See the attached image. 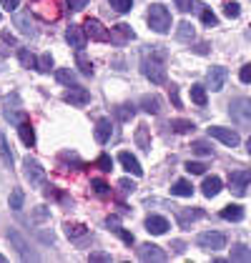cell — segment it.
I'll use <instances>...</instances> for the list:
<instances>
[{
    "label": "cell",
    "instance_id": "23",
    "mask_svg": "<svg viewBox=\"0 0 251 263\" xmlns=\"http://www.w3.org/2000/svg\"><path fill=\"white\" fill-rule=\"evenodd\" d=\"M15 25L21 28L25 35H35V28H33V21H30V13H21V15H15Z\"/></svg>",
    "mask_w": 251,
    "mask_h": 263
},
{
    "label": "cell",
    "instance_id": "21",
    "mask_svg": "<svg viewBox=\"0 0 251 263\" xmlns=\"http://www.w3.org/2000/svg\"><path fill=\"white\" fill-rule=\"evenodd\" d=\"M229 261L249 263V261H251V248H249V246H244V243L234 246V248H231V258H229Z\"/></svg>",
    "mask_w": 251,
    "mask_h": 263
},
{
    "label": "cell",
    "instance_id": "48",
    "mask_svg": "<svg viewBox=\"0 0 251 263\" xmlns=\"http://www.w3.org/2000/svg\"><path fill=\"white\" fill-rule=\"evenodd\" d=\"M116 233H118V236H121V238H123V243H128V246H131V243H133V233H128V231H123V228H121V226H118V228H116Z\"/></svg>",
    "mask_w": 251,
    "mask_h": 263
},
{
    "label": "cell",
    "instance_id": "51",
    "mask_svg": "<svg viewBox=\"0 0 251 263\" xmlns=\"http://www.w3.org/2000/svg\"><path fill=\"white\" fill-rule=\"evenodd\" d=\"M105 226H108L111 231H116V228L121 226V221H118V216H108V218H105Z\"/></svg>",
    "mask_w": 251,
    "mask_h": 263
},
{
    "label": "cell",
    "instance_id": "15",
    "mask_svg": "<svg viewBox=\"0 0 251 263\" xmlns=\"http://www.w3.org/2000/svg\"><path fill=\"white\" fill-rule=\"evenodd\" d=\"M118 161L123 163V168L128 173H133V176H144V168H141V163L136 161V156H131L128 151H121L118 153Z\"/></svg>",
    "mask_w": 251,
    "mask_h": 263
},
{
    "label": "cell",
    "instance_id": "45",
    "mask_svg": "<svg viewBox=\"0 0 251 263\" xmlns=\"http://www.w3.org/2000/svg\"><path fill=\"white\" fill-rule=\"evenodd\" d=\"M186 171H188V173H193V176H201V173L206 171V165H204V163H196V161H188L186 163Z\"/></svg>",
    "mask_w": 251,
    "mask_h": 263
},
{
    "label": "cell",
    "instance_id": "43",
    "mask_svg": "<svg viewBox=\"0 0 251 263\" xmlns=\"http://www.w3.org/2000/svg\"><path fill=\"white\" fill-rule=\"evenodd\" d=\"M50 68H53V58H50V53H43L41 61H38V70H41V73H50Z\"/></svg>",
    "mask_w": 251,
    "mask_h": 263
},
{
    "label": "cell",
    "instance_id": "18",
    "mask_svg": "<svg viewBox=\"0 0 251 263\" xmlns=\"http://www.w3.org/2000/svg\"><path fill=\"white\" fill-rule=\"evenodd\" d=\"M244 216H246V211L241 205H236V203H231V205H226L221 211V218L224 221H244Z\"/></svg>",
    "mask_w": 251,
    "mask_h": 263
},
{
    "label": "cell",
    "instance_id": "37",
    "mask_svg": "<svg viewBox=\"0 0 251 263\" xmlns=\"http://www.w3.org/2000/svg\"><path fill=\"white\" fill-rule=\"evenodd\" d=\"M191 151L193 153H199V156H211L213 151H211V145L206 141H193L191 143Z\"/></svg>",
    "mask_w": 251,
    "mask_h": 263
},
{
    "label": "cell",
    "instance_id": "12",
    "mask_svg": "<svg viewBox=\"0 0 251 263\" xmlns=\"http://www.w3.org/2000/svg\"><path fill=\"white\" fill-rule=\"evenodd\" d=\"M226 78H229V70L226 68H221V65H216V68H211L209 70V88L211 90H221L224 88V83H226Z\"/></svg>",
    "mask_w": 251,
    "mask_h": 263
},
{
    "label": "cell",
    "instance_id": "33",
    "mask_svg": "<svg viewBox=\"0 0 251 263\" xmlns=\"http://www.w3.org/2000/svg\"><path fill=\"white\" fill-rule=\"evenodd\" d=\"M8 236H10V241H13V243H15V246H18V251H21V256H23V258H25V261H28V258H35L33 253H28V246L23 243V238H21V236H18V233H15V231H10Z\"/></svg>",
    "mask_w": 251,
    "mask_h": 263
},
{
    "label": "cell",
    "instance_id": "22",
    "mask_svg": "<svg viewBox=\"0 0 251 263\" xmlns=\"http://www.w3.org/2000/svg\"><path fill=\"white\" fill-rule=\"evenodd\" d=\"M201 188H204V196H206V198H213V196H219V193H221V178L211 176V178L204 181Z\"/></svg>",
    "mask_w": 251,
    "mask_h": 263
},
{
    "label": "cell",
    "instance_id": "52",
    "mask_svg": "<svg viewBox=\"0 0 251 263\" xmlns=\"http://www.w3.org/2000/svg\"><path fill=\"white\" fill-rule=\"evenodd\" d=\"M118 185L123 188L126 193H131V191H136V183H133V181H128V178H123V181L118 183Z\"/></svg>",
    "mask_w": 251,
    "mask_h": 263
},
{
    "label": "cell",
    "instance_id": "4",
    "mask_svg": "<svg viewBox=\"0 0 251 263\" xmlns=\"http://www.w3.org/2000/svg\"><path fill=\"white\" fill-rule=\"evenodd\" d=\"M249 181H251V173L249 171H234L229 176V188L234 196L244 198L246 196V188H249Z\"/></svg>",
    "mask_w": 251,
    "mask_h": 263
},
{
    "label": "cell",
    "instance_id": "49",
    "mask_svg": "<svg viewBox=\"0 0 251 263\" xmlns=\"http://www.w3.org/2000/svg\"><path fill=\"white\" fill-rule=\"evenodd\" d=\"M173 3H176V8H178L181 13H188V10H191V3H193V0H173Z\"/></svg>",
    "mask_w": 251,
    "mask_h": 263
},
{
    "label": "cell",
    "instance_id": "30",
    "mask_svg": "<svg viewBox=\"0 0 251 263\" xmlns=\"http://www.w3.org/2000/svg\"><path fill=\"white\" fill-rule=\"evenodd\" d=\"M0 158L8 168H13V153H10V145H8V138L0 136Z\"/></svg>",
    "mask_w": 251,
    "mask_h": 263
},
{
    "label": "cell",
    "instance_id": "19",
    "mask_svg": "<svg viewBox=\"0 0 251 263\" xmlns=\"http://www.w3.org/2000/svg\"><path fill=\"white\" fill-rule=\"evenodd\" d=\"M111 121L108 118H101V121L96 123V141L98 143H108V138H111Z\"/></svg>",
    "mask_w": 251,
    "mask_h": 263
},
{
    "label": "cell",
    "instance_id": "50",
    "mask_svg": "<svg viewBox=\"0 0 251 263\" xmlns=\"http://www.w3.org/2000/svg\"><path fill=\"white\" fill-rule=\"evenodd\" d=\"M0 3H3V8H5V10H10V13L21 5V0H0Z\"/></svg>",
    "mask_w": 251,
    "mask_h": 263
},
{
    "label": "cell",
    "instance_id": "54",
    "mask_svg": "<svg viewBox=\"0 0 251 263\" xmlns=\"http://www.w3.org/2000/svg\"><path fill=\"white\" fill-rule=\"evenodd\" d=\"M173 251H176V253H184V251H186V243L184 241H173Z\"/></svg>",
    "mask_w": 251,
    "mask_h": 263
},
{
    "label": "cell",
    "instance_id": "11",
    "mask_svg": "<svg viewBox=\"0 0 251 263\" xmlns=\"http://www.w3.org/2000/svg\"><path fill=\"white\" fill-rule=\"evenodd\" d=\"M65 41L70 43V48H76V50H83L88 38H85L83 28H78V25H70L68 28V33H65Z\"/></svg>",
    "mask_w": 251,
    "mask_h": 263
},
{
    "label": "cell",
    "instance_id": "36",
    "mask_svg": "<svg viewBox=\"0 0 251 263\" xmlns=\"http://www.w3.org/2000/svg\"><path fill=\"white\" fill-rule=\"evenodd\" d=\"M133 113H136L133 105H118V108H116V118H118V121H131Z\"/></svg>",
    "mask_w": 251,
    "mask_h": 263
},
{
    "label": "cell",
    "instance_id": "10",
    "mask_svg": "<svg viewBox=\"0 0 251 263\" xmlns=\"http://www.w3.org/2000/svg\"><path fill=\"white\" fill-rule=\"evenodd\" d=\"M108 38L116 43V45H123V43H128V41H133L136 38V33L131 30V25H126V23H121V25H116L111 33H108Z\"/></svg>",
    "mask_w": 251,
    "mask_h": 263
},
{
    "label": "cell",
    "instance_id": "2",
    "mask_svg": "<svg viewBox=\"0 0 251 263\" xmlns=\"http://www.w3.org/2000/svg\"><path fill=\"white\" fill-rule=\"evenodd\" d=\"M146 21H148V28L156 30V33H168L171 30V13H168L166 5H161V3L148 8Z\"/></svg>",
    "mask_w": 251,
    "mask_h": 263
},
{
    "label": "cell",
    "instance_id": "5",
    "mask_svg": "<svg viewBox=\"0 0 251 263\" xmlns=\"http://www.w3.org/2000/svg\"><path fill=\"white\" fill-rule=\"evenodd\" d=\"M23 168H25V178L30 181V185H41V183L45 181V168H43L35 158L28 156V158L23 161Z\"/></svg>",
    "mask_w": 251,
    "mask_h": 263
},
{
    "label": "cell",
    "instance_id": "1",
    "mask_svg": "<svg viewBox=\"0 0 251 263\" xmlns=\"http://www.w3.org/2000/svg\"><path fill=\"white\" fill-rule=\"evenodd\" d=\"M141 65H144V76L151 83H156V85L166 83V53L158 45H151V50H146Z\"/></svg>",
    "mask_w": 251,
    "mask_h": 263
},
{
    "label": "cell",
    "instance_id": "26",
    "mask_svg": "<svg viewBox=\"0 0 251 263\" xmlns=\"http://www.w3.org/2000/svg\"><path fill=\"white\" fill-rule=\"evenodd\" d=\"M191 101L196 105H206V88L201 83H193L191 85Z\"/></svg>",
    "mask_w": 251,
    "mask_h": 263
},
{
    "label": "cell",
    "instance_id": "16",
    "mask_svg": "<svg viewBox=\"0 0 251 263\" xmlns=\"http://www.w3.org/2000/svg\"><path fill=\"white\" fill-rule=\"evenodd\" d=\"M206 213L201 211V208H178V223L181 226H188V223L199 221V218H204Z\"/></svg>",
    "mask_w": 251,
    "mask_h": 263
},
{
    "label": "cell",
    "instance_id": "40",
    "mask_svg": "<svg viewBox=\"0 0 251 263\" xmlns=\"http://www.w3.org/2000/svg\"><path fill=\"white\" fill-rule=\"evenodd\" d=\"M96 165L103 171V173H111V168H113V161H111V156L108 153H101L98 156V161H96Z\"/></svg>",
    "mask_w": 251,
    "mask_h": 263
},
{
    "label": "cell",
    "instance_id": "9",
    "mask_svg": "<svg viewBox=\"0 0 251 263\" xmlns=\"http://www.w3.org/2000/svg\"><path fill=\"white\" fill-rule=\"evenodd\" d=\"M138 258L141 261H166V253L161 251V246L156 243H144L138 248Z\"/></svg>",
    "mask_w": 251,
    "mask_h": 263
},
{
    "label": "cell",
    "instance_id": "46",
    "mask_svg": "<svg viewBox=\"0 0 251 263\" xmlns=\"http://www.w3.org/2000/svg\"><path fill=\"white\" fill-rule=\"evenodd\" d=\"M88 261H98V263H108L111 261V253H103V251H93L88 256Z\"/></svg>",
    "mask_w": 251,
    "mask_h": 263
},
{
    "label": "cell",
    "instance_id": "31",
    "mask_svg": "<svg viewBox=\"0 0 251 263\" xmlns=\"http://www.w3.org/2000/svg\"><path fill=\"white\" fill-rule=\"evenodd\" d=\"M196 10H199V13H201V21H204V25H209V28H216V15H213V13H211L209 8H206V5H204V3H199V5H196Z\"/></svg>",
    "mask_w": 251,
    "mask_h": 263
},
{
    "label": "cell",
    "instance_id": "27",
    "mask_svg": "<svg viewBox=\"0 0 251 263\" xmlns=\"http://www.w3.org/2000/svg\"><path fill=\"white\" fill-rule=\"evenodd\" d=\"M56 78H58L63 85H68V88L78 85V78H76V73H73V70H68V68H61V70L56 73Z\"/></svg>",
    "mask_w": 251,
    "mask_h": 263
},
{
    "label": "cell",
    "instance_id": "7",
    "mask_svg": "<svg viewBox=\"0 0 251 263\" xmlns=\"http://www.w3.org/2000/svg\"><path fill=\"white\" fill-rule=\"evenodd\" d=\"M83 33H85V38H91V41H98V43L108 41V30L103 28V23L96 21V18H88L83 23Z\"/></svg>",
    "mask_w": 251,
    "mask_h": 263
},
{
    "label": "cell",
    "instance_id": "35",
    "mask_svg": "<svg viewBox=\"0 0 251 263\" xmlns=\"http://www.w3.org/2000/svg\"><path fill=\"white\" fill-rule=\"evenodd\" d=\"M91 188H93V193H96V196H101V198L111 193V185H108L105 181H101V178H93V181H91Z\"/></svg>",
    "mask_w": 251,
    "mask_h": 263
},
{
    "label": "cell",
    "instance_id": "24",
    "mask_svg": "<svg viewBox=\"0 0 251 263\" xmlns=\"http://www.w3.org/2000/svg\"><path fill=\"white\" fill-rule=\"evenodd\" d=\"M171 193L173 196H181V198H191V193H193V185L188 181H176L171 185Z\"/></svg>",
    "mask_w": 251,
    "mask_h": 263
},
{
    "label": "cell",
    "instance_id": "44",
    "mask_svg": "<svg viewBox=\"0 0 251 263\" xmlns=\"http://www.w3.org/2000/svg\"><path fill=\"white\" fill-rule=\"evenodd\" d=\"M3 116H5V121H10V123H23L25 121V113H15V110H10V108H5Z\"/></svg>",
    "mask_w": 251,
    "mask_h": 263
},
{
    "label": "cell",
    "instance_id": "38",
    "mask_svg": "<svg viewBox=\"0 0 251 263\" xmlns=\"http://www.w3.org/2000/svg\"><path fill=\"white\" fill-rule=\"evenodd\" d=\"M108 3H111V8L116 13H128L133 8V0H108Z\"/></svg>",
    "mask_w": 251,
    "mask_h": 263
},
{
    "label": "cell",
    "instance_id": "47",
    "mask_svg": "<svg viewBox=\"0 0 251 263\" xmlns=\"http://www.w3.org/2000/svg\"><path fill=\"white\" fill-rule=\"evenodd\" d=\"M85 5H88V0H68V8L70 10H83Z\"/></svg>",
    "mask_w": 251,
    "mask_h": 263
},
{
    "label": "cell",
    "instance_id": "28",
    "mask_svg": "<svg viewBox=\"0 0 251 263\" xmlns=\"http://www.w3.org/2000/svg\"><path fill=\"white\" fill-rule=\"evenodd\" d=\"M65 233H68V238H83L88 228L83 223H65Z\"/></svg>",
    "mask_w": 251,
    "mask_h": 263
},
{
    "label": "cell",
    "instance_id": "25",
    "mask_svg": "<svg viewBox=\"0 0 251 263\" xmlns=\"http://www.w3.org/2000/svg\"><path fill=\"white\" fill-rule=\"evenodd\" d=\"M141 105H144V110H146V113H153V116L161 110V101H158V96H144V98H141Z\"/></svg>",
    "mask_w": 251,
    "mask_h": 263
},
{
    "label": "cell",
    "instance_id": "53",
    "mask_svg": "<svg viewBox=\"0 0 251 263\" xmlns=\"http://www.w3.org/2000/svg\"><path fill=\"white\" fill-rule=\"evenodd\" d=\"M241 83H251V65L241 68Z\"/></svg>",
    "mask_w": 251,
    "mask_h": 263
},
{
    "label": "cell",
    "instance_id": "34",
    "mask_svg": "<svg viewBox=\"0 0 251 263\" xmlns=\"http://www.w3.org/2000/svg\"><path fill=\"white\" fill-rule=\"evenodd\" d=\"M176 35H178V41H193V25H191V23L188 21H184L181 23V25H178V33H176Z\"/></svg>",
    "mask_w": 251,
    "mask_h": 263
},
{
    "label": "cell",
    "instance_id": "29",
    "mask_svg": "<svg viewBox=\"0 0 251 263\" xmlns=\"http://www.w3.org/2000/svg\"><path fill=\"white\" fill-rule=\"evenodd\" d=\"M136 143H138V148L151 151V138H148V128L146 125H138V128H136Z\"/></svg>",
    "mask_w": 251,
    "mask_h": 263
},
{
    "label": "cell",
    "instance_id": "32",
    "mask_svg": "<svg viewBox=\"0 0 251 263\" xmlns=\"http://www.w3.org/2000/svg\"><path fill=\"white\" fill-rule=\"evenodd\" d=\"M18 58H21L23 68H38V61H35V55L28 50V48H21L18 50Z\"/></svg>",
    "mask_w": 251,
    "mask_h": 263
},
{
    "label": "cell",
    "instance_id": "3",
    "mask_svg": "<svg viewBox=\"0 0 251 263\" xmlns=\"http://www.w3.org/2000/svg\"><path fill=\"white\" fill-rule=\"evenodd\" d=\"M199 248H204V251H221V248H226V236L224 233H219V231H206V233H201L199 238Z\"/></svg>",
    "mask_w": 251,
    "mask_h": 263
},
{
    "label": "cell",
    "instance_id": "55",
    "mask_svg": "<svg viewBox=\"0 0 251 263\" xmlns=\"http://www.w3.org/2000/svg\"><path fill=\"white\" fill-rule=\"evenodd\" d=\"M3 41H5V43H10V45H13V43H15V38H13V35H10V33L5 30V33H3Z\"/></svg>",
    "mask_w": 251,
    "mask_h": 263
},
{
    "label": "cell",
    "instance_id": "8",
    "mask_svg": "<svg viewBox=\"0 0 251 263\" xmlns=\"http://www.w3.org/2000/svg\"><path fill=\"white\" fill-rule=\"evenodd\" d=\"M63 101L70 103V105H88L91 103V93L85 88H81V85H73L70 90L63 93Z\"/></svg>",
    "mask_w": 251,
    "mask_h": 263
},
{
    "label": "cell",
    "instance_id": "17",
    "mask_svg": "<svg viewBox=\"0 0 251 263\" xmlns=\"http://www.w3.org/2000/svg\"><path fill=\"white\" fill-rule=\"evenodd\" d=\"M18 133H21V141L28 145V148H33L35 145V130H33V125L28 121L18 123Z\"/></svg>",
    "mask_w": 251,
    "mask_h": 263
},
{
    "label": "cell",
    "instance_id": "13",
    "mask_svg": "<svg viewBox=\"0 0 251 263\" xmlns=\"http://www.w3.org/2000/svg\"><path fill=\"white\" fill-rule=\"evenodd\" d=\"M251 103L246 101V98H241V101H236L234 105H231V116L236 118L239 123H249L251 121Z\"/></svg>",
    "mask_w": 251,
    "mask_h": 263
},
{
    "label": "cell",
    "instance_id": "42",
    "mask_svg": "<svg viewBox=\"0 0 251 263\" xmlns=\"http://www.w3.org/2000/svg\"><path fill=\"white\" fill-rule=\"evenodd\" d=\"M78 65H81V70H83L85 76H93V63L83 55V50H78Z\"/></svg>",
    "mask_w": 251,
    "mask_h": 263
},
{
    "label": "cell",
    "instance_id": "20",
    "mask_svg": "<svg viewBox=\"0 0 251 263\" xmlns=\"http://www.w3.org/2000/svg\"><path fill=\"white\" fill-rule=\"evenodd\" d=\"M168 128L173 133H191V130H196V123L186 121V118H173V121L168 123Z\"/></svg>",
    "mask_w": 251,
    "mask_h": 263
},
{
    "label": "cell",
    "instance_id": "39",
    "mask_svg": "<svg viewBox=\"0 0 251 263\" xmlns=\"http://www.w3.org/2000/svg\"><path fill=\"white\" fill-rule=\"evenodd\" d=\"M10 208H13V211H21L23 208V191L21 188H13V193H10Z\"/></svg>",
    "mask_w": 251,
    "mask_h": 263
},
{
    "label": "cell",
    "instance_id": "41",
    "mask_svg": "<svg viewBox=\"0 0 251 263\" xmlns=\"http://www.w3.org/2000/svg\"><path fill=\"white\" fill-rule=\"evenodd\" d=\"M224 13H226V18H239V15H241V5L231 0V3L224 5Z\"/></svg>",
    "mask_w": 251,
    "mask_h": 263
},
{
    "label": "cell",
    "instance_id": "6",
    "mask_svg": "<svg viewBox=\"0 0 251 263\" xmlns=\"http://www.w3.org/2000/svg\"><path fill=\"white\" fill-rule=\"evenodd\" d=\"M209 136H211V138H216V141H221L224 145H231V148H236V145H239V141H241L236 130H231V128H221V125H211Z\"/></svg>",
    "mask_w": 251,
    "mask_h": 263
},
{
    "label": "cell",
    "instance_id": "14",
    "mask_svg": "<svg viewBox=\"0 0 251 263\" xmlns=\"http://www.w3.org/2000/svg\"><path fill=\"white\" fill-rule=\"evenodd\" d=\"M168 228H171V226H168V221L164 216H148L146 218V231L153 233V236H164Z\"/></svg>",
    "mask_w": 251,
    "mask_h": 263
},
{
    "label": "cell",
    "instance_id": "56",
    "mask_svg": "<svg viewBox=\"0 0 251 263\" xmlns=\"http://www.w3.org/2000/svg\"><path fill=\"white\" fill-rule=\"evenodd\" d=\"M171 101L178 105V90H176V88H171Z\"/></svg>",
    "mask_w": 251,
    "mask_h": 263
}]
</instances>
